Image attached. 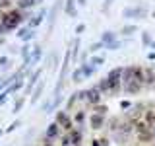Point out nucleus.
<instances>
[{
  "label": "nucleus",
  "instance_id": "nucleus-1",
  "mask_svg": "<svg viewBox=\"0 0 155 146\" xmlns=\"http://www.w3.org/2000/svg\"><path fill=\"white\" fill-rule=\"evenodd\" d=\"M23 22V14L21 10H10L2 16V27L4 31H10V29H16L19 23Z\"/></svg>",
  "mask_w": 155,
  "mask_h": 146
},
{
  "label": "nucleus",
  "instance_id": "nucleus-2",
  "mask_svg": "<svg viewBox=\"0 0 155 146\" xmlns=\"http://www.w3.org/2000/svg\"><path fill=\"white\" fill-rule=\"evenodd\" d=\"M54 123H58V127H64L66 130H72V127H74V125H72V119L64 113V111H58V113H56V121H54Z\"/></svg>",
  "mask_w": 155,
  "mask_h": 146
},
{
  "label": "nucleus",
  "instance_id": "nucleus-3",
  "mask_svg": "<svg viewBox=\"0 0 155 146\" xmlns=\"http://www.w3.org/2000/svg\"><path fill=\"white\" fill-rule=\"evenodd\" d=\"M85 101H89L91 105H99V101H101V92L97 90V88L87 90V92H85Z\"/></svg>",
  "mask_w": 155,
  "mask_h": 146
},
{
  "label": "nucleus",
  "instance_id": "nucleus-4",
  "mask_svg": "<svg viewBox=\"0 0 155 146\" xmlns=\"http://www.w3.org/2000/svg\"><path fill=\"white\" fill-rule=\"evenodd\" d=\"M143 82L147 88H151L155 84V66H147L143 68Z\"/></svg>",
  "mask_w": 155,
  "mask_h": 146
},
{
  "label": "nucleus",
  "instance_id": "nucleus-5",
  "mask_svg": "<svg viewBox=\"0 0 155 146\" xmlns=\"http://www.w3.org/2000/svg\"><path fill=\"white\" fill-rule=\"evenodd\" d=\"M68 136H70V144H74V146H81V138H84L81 130H76V129H72L70 133H68Z\"/></svg>",
  "mask_w": 155,
  "mask_h": 146
},
{
  "label": "nucleus",
  "instance_id": "nucleus-6",
  "mask_svg": "<svg viewBox=\"0 0 155 146\" xmlns=\"http://www.w3.org/2000/svg\"><path fill=\"white\" fill-rule=\"evenodd\" d=\"M142 82H126V86H124V92L126 94H138L140 90H142Z\"/></svg>",
  "mask_w": 155,
  "mask_h": 146
},
{
  "label": "nucleus",
  "instance_id": "nucleus-7",
  "mask_svg": "<svg viewBox=\"0 0 155 146\" xmlns=\"http://www.w3.org/2000/svg\"><path fill=\"white\" fill-rule=\"evenodd\" d=\"M89 123H91V129H101V127H103V123H105V117L103 115H91V119H89Z\"/></svg>",
  "mask_w": 155,
  "mask_h": 146
},
{
  "label": "nucleus",
  "instance_id": "nucleus-8",
  "mask_svg": "<svg viewBox=\"0 0 155 146\" xmlns=\"http://www.w3.org/2000/svg\"><path fill=\"white\" fill-rule=\"evenodd\" d=\"M58 134H60V130H58V123H52V125H48V129H47V136L48 138H58Z\"/></svg>",
  "mask_w": 155,
  "mask_h": 146
},
{
  "label": "nucleus",
  "instance_id": "nucleus-9",
  "mask_svg": "<svg viewBox=\"0 0 155 146\" xmlns=\"http://www.w3.org/2000/svg\"><path fill=\"white\" fill-rule=\"evenodd\" d=\"M97 90L105 92V94H110V82H109V78H103V80L99 82V86H97Z\"/></svg>",
  "mask_w": 155,
  "mask_h": 146
},
{
  "label": "nucleus",
  "instance_id": "nucleus-10",
  "mask_svg": "<svg viewBox=\"0 0 155 146\" xmlns=\"http://www.w3.org/2000/svg\"><path fill=\"white\" fill-rule=\"evenodd\" d=\"M101 43H107V45H110V43H114V33H110V31H105V35L101 37Z\"/></svg>",
  "mask_w": 155,
  "mask_h": 146
},
{
  "label": "nucleus",
  "instance_id": "nucleus-11",
  "mask_svg": "<svg viewBox=\"0 0 155 146\" xmlns=\"http://www.w3.org/2000/svg\"><path fill=\"white\" fill-rule=\"evenodd\" d=\"M43 88H45V82H41V84L37 86V90L33 92V97H31V101H33V103H35L39 97H41V94H43Z\"/></svg>",
  "mask_w": 155,
  "mask_h": 146
},
{
  "label": "nucleus",
  "instance_id": "nucleus-12",
  "mask_svg": "<svg viewBox=\"0 0 155 146\" xmlns=\"http://www.w3.org/2000/svg\"><path fill=\"white\" fill-rule=\"evenodd\" d=\"M45 14H47V12H45V10H41V14H39V16H37L35 19H31V27H37V26H39V23H41V22H43V18H45Z\"/></svg>",
  "mask_w": 155,
  "mask_h": 146
},
{
  "label": "nucleus",
  "instance_id": "nucleus-13",
  "mask_svg": "<svg viewBox=\"0 0 155 146\" xmlns=\"http://www.w3.org/2000/svg\"><path fill=\"white\" fill-rule=\"evenodd\" d=\"M66 14H70V16H76V10H74V0H68V4H66Z\"/></svg>",
  "mask_w": 155,
  "mask_h": 146
},
{
  "label": "nucleus",
  "instance_id": "nucleus-14",
  "mask_svg": "<svg viewBox=\"0 0 155 146\" xmlns=\"http://www.w3.org/2000/svg\"><path fill=\"white\" fill-rule=\"evenodd\" d=\"M33 4H39L37 0H23V2H19V8H29L33 6Z\"/></svg>",
  "mask_w": 155,
  "mask_h": 146
},
{
  "label": "nucleus",
  "instance_id": "nucleus-15",
  "mask_svg": "<svg viewBox=\"0 0 155 146\" xmlns=\"http://www.w3.org/2000/svg\"><path fill=\"white\" fill-rule=\"evenodd\" d=\"M95 109H97V115H107V111H109V109H107V105H95Z\"/></svg>",
  "mask_w": 155,
  "mask_h": 146
},
{
  "label": "nucleus",
  "instance_id": "nucleus-16",
  "mask_svg": "<svg viewBox=\"0 0 155 146\" xmlns=\"http://www.w3.org/2000/svg\"><path fill=\"white\" fill-rule=\"evenodd\" d=\"M84 121H85V113L84 111H78L76 113V123H84Z\"/></svg>",
  "mask_w": 155,
  "mask_h": 146
},
{
  "label": "nucleus",
  "instance_id": "nucleus-17",
  "mask_svg": "<svg viewBox=\"0 0 155 146\" xmlns=\"http://www.w3.org/2000/svg\"><path fill=\"white\" fill-rule=\"evenodd\" d=\"M101 62H103V57H95V58H91V62H89V64L95 68V66H99Z\"/></svg>",
  "mask_w": 155,
  "mask_h": 146
},
{
  "label": "nucleus",
  "instance_id": "nucleus-18",
  "mask_svg": "<svg viewBox=\"0 0 155 146\" xmlns=\"http://www.w3.org/2000/svg\"><path fill=\"white\" fill-rule=\"evenodd\" d=\"M132 31H136V26H126L122 29V33H126V35H128V33H132Z\"/></svg>",
  "mask_w": 155,
  "mask_h": 146
},
{
  "label": "nucleus",
  "instance_id": "nucleus-19",
  "mask_svg": "<svg viewBox=\"0 0 155 146\" xmlns=\"http://www.w3.org/2000/svg\"><path fill=\"white\" fill-rule=\"evenodd\" d=\"M101 47H103V43H93V45H91V49H89V51H97V49H101Z\"/></svg>",
  "mask_w": 155,
  "mask_h": 146
},
{
  "label": "nucleus",
  "instance_id": "nucleus-20",
  "mask_svg": "<svg viewBox=\"0 0 155 146\" xmlns=\"http://www.w3.org/2000/svg\"><path fill=\"white\" fill-rule=\"evenodd\" d=\"M62 146H70V136H64V138H62Z\"/></svg>",
  "mask_w": 155,
  "mask_h": 146
},
{
  "label": "nucleus",
  "instance_id": "nucleus-21",
  "mask_svg": "<svg viewBox=\"0 0 155 146\" xmlns=\"http://www.w3.org/2000/svg\"><path fill=\"white\" fill-rule=\"evenodd\" d=\"M19 125H21V123H19V121H16V123H14L12 127H8V133H10V130H14V129H18Z\"/></svg>",
  "mask_w": 155,
  "mask_h": 146
},
{
  "label": "nucleus",
  "instance_id": "nucleus-22",
  "mask_svg": "<svg viewBox=\"0 0 155 146\" xmlns=\"http://www.w3.org/2000/svg\"><path fill=\"white\" fill-rule=\"evenodd\" d=\"M84 29H85V26H84V23H81V26H78V27H76V33H81V31H84Z\"/></svg>",
  "mask_w": 155,
  "mask_h": 146
},
{
  "label": "nucleus",
  "instance_id": "nucleus-23",
  "mask_svg": "<svg viewBox=\"0 0 155 146\" xmlns=\"http://www.w3.org/2000/svg\"><path fill=\"white\" fill-rule=\"evenodd\" d=\"M142 39H143L145 43H151V39H149V35H147V33H143V37H142Z\"/></svg>",
  "mask_w": 155,
  "mask_h": 146
},
{
  "label": "nucleus",
  "instance_id": "nucleus-24",
  "mask_svg": "<svg viewBox=\"0 0 155 146\" xmlns=\"http://www.w3.org/2000/svg\"><path fill=\"white\" fill-rule=\"evenodd\" d=\"M78 4H81V6H84V4H85V0H78Z\"/></svg>",
  "mask_w": 155,
  "mask_h": 146
},
{
  "label": "nucleus",
  "instance_id": "nucleus-25",
  "mask_svg": "<svg viewBox=\"0 0 155 146\" xmlns=\"http://www.w3.org/2000/svg\"><path fill=\"white\" fill-rule=\"evenodd\" d=\"M2 33H4V27H2V23H0V35H2Z\"/></svg>",
  "mask_w": 155,
  "mask_h": 146
},
{
  "label": "nucleus",
  "instance_id": "nucleus-26",
  "mask_svg": "<svg viewBox=\"0 0 155 146\" xmlns=\"http://www.w3.org/2000/svg\"><path fill=\"white\" fill-rule=\"evenodd\" d=\"M45 146H54V144H51V142H47V144H45Z\"/></svg>",
  "mask_w": 155,
  "mask_h": 146
}]
</instances>
